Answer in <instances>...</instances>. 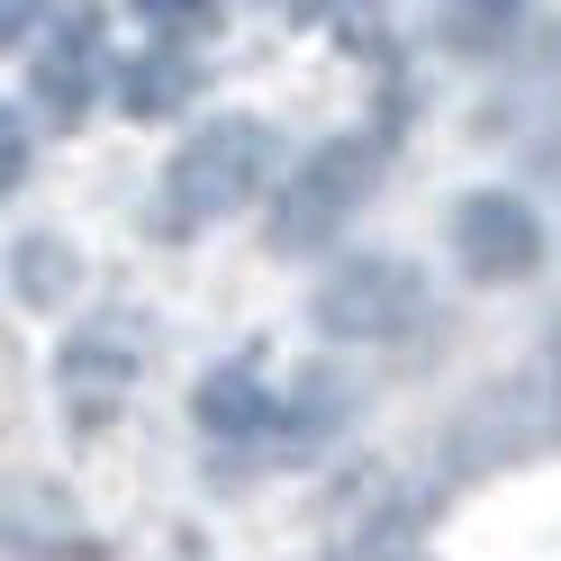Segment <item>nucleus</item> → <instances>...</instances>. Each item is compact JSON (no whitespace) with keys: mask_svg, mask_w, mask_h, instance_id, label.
<instances>
[{"mask_svg":"<svg viewBox=\"0 0 561 561\" xmlns=\"http://www.w3.org/2000/svg\"><path fill=\"white\" fill-rule=\"evenodd\" d=\"M280 182V136L263 118H208L163 172V208L172 227H208V218H236Z\"/></svg>","mask_w":561,"mask_h":561,"instance_id":"obj_1","label":"nucleus"},{"mask_svg":"<svg viewBox=\"0 0 561 561\" xmlns=\"http://www.w3.org/2000/svg\"><path fill=\"white\" fill-rule=\"evenodd\" d=\"M371 191V154L363 146H318L272 199V244L280 254H308V244H335V227L354 218V199Z\"/></svg>","mask_w":561,"mask_h":561,"instance_id":"obj_2","label":"nucleus"},{"mask_svg":"<svg viewBox=\"0 0 561 561\" xmlns=\"http://www.w3.org/2000/svg\"><path fill=\"white\" fill-rule=\"evenodd\" d=\"M416 308H426V280H416L399 254H354V263L318 290V327L380 344V335H408Z\"/></svg>","mask_w":561,"mask_h":561,"instance_id":"obj_3","label":"nucleus"},{"mask_svg":"<svg viewBox=\"0 0 561 561\" xmlns=\"http://www.w3.org/2000/svg\"><path fill=\"white\" fill-rule=\"evenodd\" d=\"M453 254H462L471 280H525L543 263V227L516 191H471L453 208Z\"/></svg>","mask_w":561,"mask_h":561,"instance_id":"obj_4","label":"nucleus"},{"mask_svg":"<svg viewBox=\"0 0 561 561\" xmlns=\"http://www.w3.org/2000/svg\"><path fill=\"white\" fill-rule=\"evenodd\" d=\"M91 91H100V10H91V0H64L55 46L37 55V100L55 118H82Z\"/></svg>","mask_w":561,"mask_h":561,"instance_id":"obj_5","label":"nucleus"},{"mask_svg":"<svg viewBox=\"0 0 561 561\" xmlns=\"http://www.w3.org/2000/svg\"><path fill=\"white\" fill-rule=\"evenodd\" d=\"M55 380H64V399H73L82 416H110V408L127 399V380H136V354H127L118 335H73Z\"/></svg>","mask_w":561,"mask_h":561,"instance_id":"obj_6","label":"nucleus"},{"mask_svg":"<svg viewBox=\"0 0 561 561\" xmlns=\"http://www.w3.org/2000/svg\"><path fill=\"white\" fill-rule=\"evenodd\" d=\"M118 100H127V118H172V110H191V100H199V64L182 46H146L118 73Z\"/></svg>","mask_w":561,"mask_h":561,"instance_id":"obj_7","label":"nucleus"},{"mask_svg":"<svg viewBox=\"0 0 561 561\" xmlns=\"http://www.w3.org/2000/svg\"><path fill=\"white\" fill-rule=\"evenodd\" d=\"M73 280H82V263H73V244H64V236H19L10 244V290L27 308H64V299H73Z\"/></svg>","mask_w":561,"mask_h":561,"instance_id":"obj_8","label":"nucleus"},{"mask_svg":"<svg viewBox=\"0 0 561 561\" xmlns=\"http://www.w3.org/2000/svg\"><path fill=\"white\" fill-rule=\"evenodd\" d=\"M263 416H272V399H263V380L244 371V363L199 380V426H208V435H254Z\"/></svg>","mask_w":561,"mask_h":561,"instance_id":"obj_9","label":"nucleus"},{"mask_svg":"<svg viewBox=\"0 0 561 561\" xmlns=\"http://www.w3.org/2000/svg\"><path fill=\"white\" fill-rule=\"evenodd\" d=\"M136 10L154 19L163 46H191V37H208V27H218V0H136Z\"/></svg>","mask_w":561,"mask_h":561,"instance_id":"obj_10","label":"nucleus"},{"mask_svg":"<svg viewBox=\"0 0 561 561\" xmlns=\"http://www.w3.org/2000/svg\"><path fill=\"white\" fill-rule=\"evenodd\" d=\"M19 182H27V118L0 110V191H19Z\"/></svg>","mask_w":561,"mask_h":561,"instance_id":"obj_11","label":"nucleus"},{"mask_svg":"<svg viewBox=\"0 0 561 561\" xmlns=\"http://www.w3.org/2000/svg\"><path fill=\"white\" fill-rule=\"evenodd\" d=\"M299 10H318V19H335V27H380V0H299Z\"/></svg>","mask_w":561,"mask_h":561,"instance_id":"obj_12","label":"nucleus"},{"mask_svg":"<svg viewBox=\"0 0 561 561\" xmlns=\"http://www.w3.org/2000/svg\"><path fill=\"white\" fill-rule=\"evenodd\" d=\"M37 19H46V0H0V46L37 37Z\"/></svg>","mask_w":561,"mask_h":561,"instance_id":"obj_13","label":"nucleus"},{"mask_svg":"<svg viewBox=\"0 0 561 561\" xmlns=\"http://www.w3.org/2000/svg\"><path fill=\"white\" fill-rule=\"evenodd\" d=\"M489 10H507V0H489Z\"/></svg>","mask_w":561,"mask_h":561,"instance_id":"obj_14","label":"nucleus"}]
</instances>
